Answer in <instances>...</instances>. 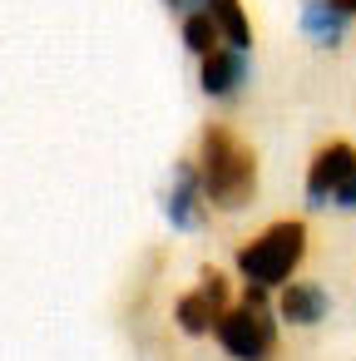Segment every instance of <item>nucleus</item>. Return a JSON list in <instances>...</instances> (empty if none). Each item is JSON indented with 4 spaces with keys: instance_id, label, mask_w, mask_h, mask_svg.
<instances>
[{
    "instance_id": "f257e3e1",
    "label": "nucleus",
    "mask_w": 356,
    "mask_h": 361,
    "mask_svg": "<svg viewBox=\"0 0 356 361\" xmlns=\"http://www.w3.org/2000/svg\"><path fill=\"white\" fill-rule=\"evenodd\" d=\"M198 178H203V198L218 213H238L257 198V154L228 129V124H208L198 134Z\"/></svg>"
},
{
    "instance_id": "f03ea898",
    "label": "nucleus",
    "mask_w": 356,
    "mask_h": 361,
    "mask_svg": "<svg viewBox=\"0 0 356 361\" xmlns=\"http://www.w3.org/2000/svg\"><path fill=\"white\" fill-rule=\"evenodd\" d=\"M307 257V223L302 218H277L267 223L252 243L238 247V277L247 287H287V277Z\"/></svg>"
},
{
    "instance_id": "7ed1b4c3",
    "label": "nucleus",
    "mask_w": 356,
    "mask_h": 361,
    "mask_svg": "<svg viewBox=\"0 0 356 361\" xmlns=\"http://www.w3.org/2000/svg\"><path fill=\"white\" fill-rule=\"evenodd\" d=\"M213 336H218V346L233 361H272V351H277V322L262 307V287H247V302L243 307H228L218 317V331Z\"/></svg>"
},
{
    "instance_id": "20e7f679",
    "label": "nucleus",
    "mask_w": 356,
    "mask_h": 361,
    "mask_svg": "<svg viewBox=\"0 0 356 361\" xmlns=\"http://www.w3.org/2000/svg\"><path fill=\"white\" fill-rule=\"evenodd\" d=\"M198 277H203V282H198L193 292H183L178 307H173V322H178L183 336H208V331H218V317L228 312V277H223L218 267H203Z\"/></svg>"
},
{
    "instance_id": "39448f33",
    "label": "nucleus",
    "mask_w": 356,
    "mask_h": 361,
    "mask_svg": "<svg viewBox=\"0 0 356 361\" xmlns=\"http://www.w3.org/2000/svg\"><path fill=\"white\" fill-rule=\"evenodd\" d=\"M351 173H356V144H351V139L321 144V149L312 154V164H307V203H312V208H326L331 193H336Z\"/></svg>"
},
{
    "instance_id": "423d86ee",
    "label": "nucleus",
    "mask_w": 356,
    "mask_h": 361,
    "mask_svg": "<svg viewBox=\"0 0 356 361\" xmlns=\"http://www.w3.org/2000/svg\"><path fill=\"white\" fill-rule=\"evenodd\" d=\"M164 213L173 228H198L203 213H208V198H203V178H198V164L183 159L173 169V183H168V198H164Z\"/></svg>"
},
{
    "instance_id": "0eeeda50",
    "label": "nucleus",
    "mask_w": 356,
    "mask_h": 361,
    "mask_svg": "<svg viewBox=\"0 0 356 361\" xmlns=\"http://www.w3.org/2000/svg\"><path fill=\"white\" fill-rule=\"evenodd\" d=\"M198 85H203V94H208V99H233V94L247 85V50L218 45L213 55H203Z\"/></svg>"
},
{
    "instance_id": "6e6552de",
    "label": "nucleus",
    "mask_w": 356,
    "mask_h": 361,
    "mask_svg": "<svg viewBox=\"0 0 356 361\" xmlns=\"http://www.w3.org/2000/svg\"><path fill=\"white\" fill-rule=\"evenodd\" d=\"M326 312H331V297H326V287H317V282H287L282 297H277V317H282L287 326H317Z\"/></svg>"
},
{
    "instance_id": "1a4fd4ad",
    "label": "nucleus",
    "mask_w": 356,
    "mask_h": 361,
    "mask_svg": "<svg viewBox=\"0 0 356 361\" xmlns=\"http://www.w3.org/2000/svg\"><path fill=\"white\" fill-rule=\"evenodd\" d=\"M346 11L336 6V0H302V30L312 45H341V30H346Z\"/></svg>"
},
{
    "instance_id": "9d476101",
    "label": "nucleus",
    "mask_w": 356,
    "mask_h": 361,
    "mask_svg": "<svg viewBox=\"0 0 356 361\" xmlns=\"http://www.w3.org/2000/svg\"><path fill=\"white\" fill-rule=\"evenodd\" d=\"M208 16L218 20V30L233 50H252V20L243 11V0H208Z\"/></svg>"
},
{
    "instance_id": "9b49d317",
    "label": "nucleus",
    "mask_w": 356,
    "mask_h": 361,
    "mask_svg": "<svg viewBox=\"0 0 356 361\" xmlns=\"http://www.w3.org/2000/svg\"><path fill=\"white\" fill-rule=\"evenodd\" d=\"M183 45L203 60V55H213V50H218V45H228V40H223L218 20H213L208 11H188V20H183Z\"/></svg>"
},
{
    "instance_id": "f8f14e48",
    "label": "nucleus",
    "mask_w": 356,
    "mask_h": 361,
    "mask_svg": "<svg viewBox=\"0 0 356 361\" xmlns=\"http://www.w3.org/2000/svg\"><path fill=\"white\" fill-rule=\"evenodd\" d=\"M331 208H356V173H351L336 193H331Z\"/></svg>"
},
{
    "instance_id": "ddd939ff",
    "label": "nucleus",
    "mask_w": 356,
    "mask_h": 361,
    "mask_svg": "<svg viewBox=\"0 0 356 361\" xmlns=\"http://www.w3.org/2000/svg\"><path fill=\"white\" fill-rule=\"evenodd\" d=\"M336 6H341V11H346V16L356 20V0H336Z\"/></svg>"
},
{
    "instance_id": "4468645a",
    "label": "nucleus",
    "mask_w": 356,
    "mask_h": 361,
    "mask_svg": "<svg viewBox=\"0 0 356 361\" xmlns=\"http://www.w3.org/2000/svg\"><path fill=\"white\" fill-rule=\"evenodd\" d=\"M164 6H168V11H183V0H164Z\"/></svg>"
}]
</instances>
